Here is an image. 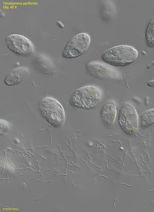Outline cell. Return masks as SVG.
I'll return each mask as SVG.
<instances>
[{"label":"cell","mask_w":154,"mask_h":212,"mask_svg":"<svg viewBox=\"0 0 154 212\" xmlns=\"http://www.w3.org/2000/svg\"><path fill=\"white\" fill-rule=\"evenodd\" d=\"M138 52L132 47L121 45L112 47L105 52L102 59L106 63L122 66L129 65L137 58Z\"/></svg>","instance_id":"obj_1"},{"label":"cell","mask_w":154,"mask_h":212,"mask_svg":"<svg viewBox=\"0 0 154 212\" xmlns=\"http://www.w3.org/2000/svg\"><path fill=\"white\" fill-rule=\"evenodd\" d=\"M101 98V92L97 88L91 86H85L77 89L74 92L70 103L75 108L89 109L96 106Z\"/></svg>","instance_id":"obj_2"},{"label":"cell","mask_w":154,"mask_h":212,"mask_svg":"<svg viewBox=\"0 0 154 212\" xmlns=\"http://www.w3.org/2000/svg\"><path fill=\"white\" fill-rule=\"evenodd\" d=\"M39 109L45 119L51 126L61 125L65 119V113L61 105L55 99L49 97L43 99L40 103Z\"/></svg>","instance_id":"obj_3"},{"label":"cell","mask_w":154,"mask_h":212,"mask_svg":"<svg viewBox=\"0 0 154 212\" xmlns=\"http://www.w3.org/2000/svg\"><path fill=\"white\" fill-rule=\"evenodd\" d=\"M90 37L87 34L81 33L73 37L67 43L62 54L66 58H72L82 55L88 49Z\"/></svg>","instance_id":"obj_4"},{"label":"cell","mask_w":154,"mask_h":212,"mask_svg":"<svg viewBox=\"0 0 154 212\" xmlns=\"http://www.w3.org/2000/svg\"><path fill=\"white\" fill-rule=\"evenodd\" d=\"M138 118L134 107L131 104H126L121 109L119 116V125L122 130L130 134L137 130Z\"/></svg>","instance_id":"obj_5"},{"label":"cell","mask_w":154,"mask_h":212,"mask_svg":"<svg viewBox=\"0 0 154 212\" xmlns=\"http://www.w3.org/2000/svg\"><path fill=\"white\" fill-rule=\"evenodd\" d=\"M7 47L13 53L20 56L30 54L33 51L32 42L26 37L18 34L8 36L6 40Z\"/></svg>","instance_id":"obj_6"},{"label":"cell","mask_w":154,"mask_h":212,"mask_svg":"<svg viewBox=\"0 0 154 212\" xmlns=\"http://www.w3.org/2000/svg\"><path fill=\"white\" fill-rule=\"evenodd\" d=\"M87 70L92 76L102 80H112L117 78L116 71L108 66L101 63L93 62L87 66Z\"/></svg>","instance_id":"obj_7"},{"label":"cell","mask_w":154,"mask_h":212,"mask_svg":"<svg viewBox=\"0 0 154 212\" xmlns=\"http://www.w3.org/2000/svg\"><path fill=\"white\" fill-rule=\"evenodd\" d=\"M27 73V69L24 68H19L12 70L6 76L5 84L8 85H16L22 81Z\"/></svg>","instance_id":"obj_8"},{"label":"cell","mask_w":154,"mask_h":212,"mask_svg":"<svg viewBox=\"0 0 154 212\" xmlns=\"http://www.w3.org/2000/svg\"><path fill=\"white\" fill-rule=\"evenodd\" d=\"M116 114V106L112 102L107 103L102 107L100 115L103 121L107 124H111L114 122Z\"/></svg>","instance_id":"obj_9"},{"label":"cell","mask_w":154,"mask_h":212,"mask_svg":"<svg viewBox=\"0 0 154 212\" xmlns=\"http://www.w3.org/2000/svg\"><path fill=\"white\" fill-rule=\"evenodd\" d=\"M154 123V109L146 111L141 116L140 119V125L148 127Z\"/></svg>","instance_id":"obj_10"},{"label":"cell","mask_w":154,"mask_h":212,"mask_svg":"<svg viewBox=\"0 0 154 212\" xmlns=\"http://www.w3.org/2000/svg\"><path fill=\"white\" fill-rule=\"evenodd\" d=\"M146 40L149 47H154V18L150 22L147 27Z\"/></svg>","instance_id":"obj_11"},{"label":"cell","mask_w":154,"mask_h":212,"mask_svg":"<svg viewBox=\"0 0 154 212\" xmlns=\"http://www.w3.org/2000/svg\"><path fill=\"white\" fill-rule=\"evenodd\" d=\"M147 85L151 87H154V80H151L148 82Z\"/></svg>","instance_id":"obj_12"},{"label":"cell","mask_w":154,"mask_h":212,"mask_svg":"<svg viewBox=\"0 0 154 212\" xmlns=\"http://www.w3.org/2000/svg\"><path fill=\"white\" fill-rule=\"evenodd\" d=\"M56 24L58 26L62 28H63L64 27V25L60 21H57Z\"/></svg>","instance_id":"obj_13"},{"label":"cell","mask_w":154,"mask_h":212,"mask_svg":"<svg viewBox=\"0 0 154 212\" xmlns=\"http://www.w3.org/2000/svg\"><path fill=\"white\" fill-rule=\"evenodd\" d=\"M19 165H20L24 166H25L26 167V168L27 169H31L33 171V172H38L34 171L32 169L29 168H27V167H26V166L25 165H20V164H19Z\"/></svg>","instance_id":"obj_14"},{"label":"cell","mask_w":154,"mask_h":212,"mask_svg":"<svg viewBox=\"0 0 154 212\" xmlns=\"http://www.w3.org/2000/svg\"><path fill=\"white\" fill-rule=\"evenodd\" d=\"M65 175V176H67V175H66V174H65H65H61V175H57V176H60V175Z\"/></svg>","instance_id":"obj_15"},{"label":"cell","mask_w":154,"mask_h":212,"mask_svg":"<svg viewBox=\"0 0 154 212\" xmlns=\"http://www.w3.org/2000/svg\"><path fill=\"white\" fill-rule=\"evenodd\" d=\"M100 176H103V177H104V178H105L107 179L106 178L105 176H104L103 175H100Z\"/></svg>","instance_id":"obj_16"},{"label":"cell","mask_w":154,"mask_h":212,"mask_svg":"<svg viewBox=\"0 0 154 212\" xmlns=\"http://www.w3.org/2000/svg\"><path fill=\"white\" fill-rule=\"evenodd\" d=\"M114 200H115V201H114V203H113V205H114V207H115V204H115V201H116V200H115V199H114Z\"/></svg>","instance_id":"obj_17"},{"label":"cell","mask_w":154,"mask_h":212,"mask_svg":"<svg viewBox=\"0 0 154 212\" xmlns=\"http://www.w3.org/2000/svg\"><path fill=\"white\" fill-rule=\"evenodd\" d=\"M67 172H72V174H73V172L71 171H67Z\"/></svg>","instance_id":"obj_18"},{"label":"cell","mask_w":154,"mask_h":212,"mask_svg":"<svg viewBox=\"0 0 154 212\" xmlns=\"http://www.w3.org/2000/svg\"><path fill=\"white\" fill-rule=\"evenodd\" d=\"M50 169H45V170H44V171H45V170L50 171Z\"/></svg>","instance_id":"obj_19"},{"label":"cell","mask_w":154,"mask_h":212,"mask_svg":"<svg viewBox=\"0 0 154 212\" xmlns=\"http://www.w3.org/2000/svg\"><path fill=\"white\" fill-rule=\"evenodd\" d=\"M72 185H73V186H75V185H74L73 184V183L72 181Z\"/></svg>","instance_id":"obj_20"},{"label":"cell","mask_w":154,"mask_h":212,"mask_svg":"<svg viewBox=\"0 0 154 212\" xmlns=\"http://www.w3.org/2000/svg\"><path fill=\"white\" fill-rule=\"evenodd\" d=\"M40 181V180H36L34 182H35V181Z\"/></svg>","instance_id":"obj_21"},{"label":"cell","mask_w":154,"mask_h":212,"mask_svg":"<svg viewBox=\"0 0 154 212\" xmlns=\"http://www.w3.org/2000/svg\"><path fill=\"white\" fill-rule=\"evenodd\" d=\"M34 179V178H32L30 179Z\"/></svg>","instance_id":"obj_22"},{"label":"cell","mask_w":154,"mask_h":212,"mask_svg":"<svg viewBox=\"0 0 154 212\" xmlns=\"http://www.w3.org/2000/svg\"><path fill=\"white\" fill-rule=\"evenodd\" d=\"M24 175V174L23 175Z\"/></svg>","instance_id":"obj_23"},{"label":"cell","mask_w":154,"mask_h":212,"mask_svg":"<svg viewBox=\"0 0 154 212\" xmlns=\"http://www.w3.org/2000/svg\"><path fill=\"white\" fill-rule=\"evenodd\" d=\"M36 200L37 199H33V200Z\"/></svg>","instance_id":"obj_24"},{"label":"cell","mask_w":154,"mask_h":212,"mask_svg":"<svg viewBox=\"0 0 154 212\" xmlns=\"http://www.w3.org/2000/svg\"><path fill=\"white\" fill-rule=\"evenodd\" d=\"M96 179L95 178V180Z\"/></svg>","instance_id":"obj_25"}]
</instances>
